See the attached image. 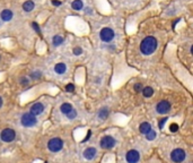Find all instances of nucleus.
Returning <instances> with one entry per match:
<instances>
[{
  "label": "nucleus",
  "instance_id": "f257e3e1",
  "mask_svg": "<svg viewBox=\"0 0 193 163\" xmlns=\"http://www.w3.org/2000/svg\"><path fill=\"white\" fill-rule=\"evenodd\" d=\"M157 45H158V43L154 36H147L140 43V51L145 55H149L156 51Z\"/></svg>",
  "mask_w": 193,
  "mask_h": 163
},
{
  "label": "nucleus",
  "instance_id": "f03ea898",
  "mask_svg": "<svg viewBox=\"0 0 193 163\" xmlns=\"http://www.w3.org/2000/svg\"><path fill=\"white\" fill-rule=\"evenodd\" d=\"M38 122V119H36V116L32 114L31 112H25L22 118H20V123L22 126H24L26 128H29V127H33L35 126Z\"/></svg>",
  "mask_w": 193,
  "mask_h": 163
},
{
  "label": "nucleus",
  "instance_id": "7ed1b4c3",
  "mask_svg": "<svg viewBox=\"0 0 193 163\" xmlns=\"http://www.w3.org/2000/svg\"><path fill=\"white\" fill-rule=\"evenodd\" d=\"M185 158H186V153H185L184 149H173L172 153H170V160L175 163L183 162V161L185 160Z\"/></svg>",
  "mask_w": 193,
  "mask_h": 163
},
{
  "label": "nucleus",
  "instance_id": "20e7f679",
  "mask_svg": "<svg viewBox=\"0 0 193 163\" xmlns=\"http://www.w3.org/2000/svg\"><path fill=\"white\" fill-rule=\"evenodd\" d=\"M62 147H63V142L60 138H52L48 143V149L53 153H57V152L61 151Z\"/></svg>",
  "mask_w": 193,
  "mask_h": 163
},
{
  "label": "nucleus",
  "instance_id": "39448f33",
  "mask_svg": "<svg viewBox=\"0 0 193 163\" xmlns=\"http://www.w3.org/2000/svg\"><path fill=\"white\" fill-rule=\"evenodd\" d=\"M114 31L110 27H104L103 29H101L100 32V38L103 42H111L114 39Z\"/></svg>",
  "mask_w": 193,
  "mask_h": 163
},
{
  "label": "nucleus",
  "instance_id": "423d86ee",
  "mask_svg": "<svg viewBox=\"0 0 193 163\" xmlns=\"http://www.w3.org/2000/svg\"><path fill=\"white\" fill-rule=\"evenodd\" d=\"M116 140L114 137H112V136H104L103 138L101 139V142H100V145H101V147L104 149H112V147H114V145H115Z\"/></svg>",
  "mask_w": 193,
  "mask_h": 163
},
{
  "label": "nucleus",
  "instance_id": "0eeeda50",
  "mask_svg": "<svg viewBox=\"0 0 193 163\" xmlns=\"http://www.w3.org/2000/svg\"><path fill=\"white\" fill-rule=\"evenodd\" d=\"M0 138H1L3 142H6V143H10V142H13L14 139L16 138V133H15L14 129L6 128V129H3V130L1 131Z\"/></svg>",
  "mask_w": 193,
  "mask_h": 163
},
{
  "label": "nucleus",
  "instance_id": "6e6552de",
  "mask_svg": "<svg viewBox=\"0 0 193 163\" xmlns=\"http://www.w3.org/2000/svg\"><path fill=\"white\" fill-rule=\"evenodd\" d=\"M156 111L160 114H166L170 111V103L166 100H163V101L158 102L157 105H156Z\"/></svg>",
  "mask_w": 193,
  "mask_h": 163
},
{
  "label": "nucleus",
  "instance_id": "1a4fd4ad",
  "mask_svg": "<svg viewBox=\"0 0 193 163\" xmlns=\"http://www.w3.org/2000/svg\"><path fill=\"white\" fill-rule=\"evenodd\" d=\"M140 159V154L136 149H130L125 154V160L128 163H137Z\"/></svg>",
  "mask_w": 193,
  "mask_h": 163
},
{
  "label": "nucleus",
  "instance_id": "9d476101",
  "mask_svg": "<svg viewBox=\"0 0 193 163\" xmlns=\"http://www.w3.org/2000/svg\"><path fill=\"white\" fill-rule=\"evenodd\" d=\"M34 116H40L44 112V105L41 103V102H36L34 103L32 107H31V111H29Z\"/></svg>",
  "mask_w": 193,
  "mask_h": 163
},
{
  "label": "nucleus",
  "instance_id": "9b49d317",
  "mask_svg": "<svg viewBox=\"0 0 193 163\" xmlns=\"http://www.w3.org/2000/svg\"><path fill=\"white\" fill-rule=\"evenodd\" d=\"M96 153H97V151L95 147H88V149H86L84 151V158L86 159V160H93L95 156H96Z\"/></svg>",
  "mask_w": 193,
  "mask_h": 163
},
{
  "label": "nucleus",
  "instance_id": "f8f14e48",
  "mask_svg": "<svg viewBox=\"0 0 193 163\" xmlns=\"http://www.w3.org/2000/svg\"><path fill=\"white\" fill-rule=\"evenodd\" d=\"M14 14L10 9H3L1 14H0V18L3 21V22H9L12 18H13Z\"/></svg>",
  "mask_w": 193,
  "mask_h": 163
},
{
  "label": "nucleus",
  "instance_id": "ddd939ff",
  "mask_svg": "<svg viewBox=\"0 0 193 163\" xmlns=\"http://www.w3.org/2000/svg\"><path fill=\"white\" fill-rule=\"evenodd\" d=\"M65 70H67V66H65V64H63V62H59V64H57V65L54 66V71H55L57 74H59V75L64 74Z\"/></svg>",
  "mask_w": 193,
  "mask_h": 163
},
{
  "label": "nucleus",
  "instance_id": "4468645a",
  "mask_svg": "<svg viewBox=\"0 0 193 163\" xmlns=\"http://www.w3.org/2000/svg\"><path fill=\"white\" fill-rule=\"evenodd\" d=\"M139 130H140V133L146 135L147 133H149L151 130V125L149 122H142L140 127H139Z\"/></svg>",
  "mask_w": 193,
  "mask_h": 163
},
{
  "label": "nucleus",
  "instance_id": "2eb2a0df",
  "mask_svg": "<svg viewBox=\"0 0 193 163\" xmlns=\"http://www.w3.org/2000/svg\"><path fill=\"white\" fill-rule=\"evenodd\" d=\"M34 7H35V3H34L32 0H27V1L24 2V5H23V9L25 10L26 13L32 12V10L34 9Z\"/></svg>",
  "mask_w": 193,
  "mask_h": 163
},
{
  "label": "nucleus",
  "instance_id": "dca6fc26",
  "mask_svg": "<svg viewBox=\"0 0 193 163\" xmlns=\"http://www.w3.org/2000/svg\"><path fill=\"white\" fill-rule=\"evenodd\" d=\"M72 109L74 108H72V105H71L70 103H63V104L60 107V111L63 113L64 116H67V114H68V113H69Z\"/></svg>",
  "mask_w": 193,
  "mask_h": 163
},
{
  "label": "nucleus",
  "instance_id": "f3484780",
  "mask_svg": "<svg viewBox=\"0 0 193 163\" xmlns=\"http://www.w3.org/2000/svg\"><path fill=\"white\" fill-rule=\"evenodd\" d=\"M141 92L145 97H150V96H153V94H154V88L150 87V86H147V87L142 88Z\"/></svg>",
  "mask_w": 193,
  "mask_h": 163
},
{
  "label": "nucleus",
  "instance_id": "a211bd4d",
  "mask_svg": "<svg viewBox=\"0 0 193 163\" xmlns=\"http://www.w3.org/2000/svg\"><path fill=\"white\" fill-rule=\"evenodd\" d=\"M71 7H72V9H75V10H81V9L84 8V3H83L81 0H75V1H72Z\"/></svg>",
  "mask_w": 193,
  "mask_h": 163
},
{
  "label": "nucleus",
  "instance_id": "6ab92c4d",
  "mask_svg": "<svg viewBox=\"0 0 193 163\" xmlns=\"http://www.w3.org/2000/svg\"><path fill=\"white\" fill-rule=\"evenodd\" d=\"M108 109L107 108H102L101 110H100V112H98V118L100 119H103V120H105V119H107V117H108Z\"/></svg>",
  "mask_w": 193,
  "mask_h": 163
},
{
  "label": "nucleus",
  "instance_id": "aec40b11",
  "mask_svg": "<svg viewBox=\"0 0 193 163\" xmlns=\"http://www.w3.org/2000/svg\"><path fill=\"white\" fill-rule=\"evenodd\" d=\"M52 43H53V45H55V47L61 45V44L63 43V38L60 36V35H54L53 39H52Z\"/></svg>",
  "mask_w": 193,
  "mask_h": 163
},
{
  "label": "nucleus",
  "instance_id": "412c9836",
  "mask_svg": "<svg viewBox=\"0 0 193 163\" xmlns=\"http://www.w3.org/2000/svg\"><path fill=\"white\" fill-rule=\"evenodd\" d=\"M41 77H42V73H41L40 70L33 71V73L31 74V78H32V79H40Z\"/></svg>",
  "mask_w": 193,
  "mask_h": 163
},
{
  "label": "nucleus",
  "instance_id": "4be33fe9",
  "mask_svg": "<svg viewBox=\"0 0 193 163\" xmlns=\"http://www.w3.org/2000/svg\"><path fill=\"white\" fill-rule=\"evenodd\" d=\"M146 138H147L148 140H154L155 138H156V131H154V130L151 129L149 133L146 134Z\"/></svg>",
  "mask_w": 193,
  "mask_h": 163
},
{
  "label": "nucleus",
  "instance_id": "5701e85b",
  "mask_svg": "<svg viewBox=\"0 0 193 163\" xmlns=\"http://www.w3.org/2000/svg\"><path fill=\"white\" fill-rule=\"evenodd\" d=\"M65 117H67L68 119L72 120V119H75V118L77 117V111H76L75 109H72V110H71V111H70V112H69V113H68V114H67Z\"/></svg>",
  "mask_w": 193,
  "mask_h": 163
},
{
  "label": "nucleus",
  "instance_id": "b1692460",
  "mask_svg": "<svg viewBox=\"0 0 193 163\" xmlns=\"http://www.w3.org/2000/svg\"><path fill=\"white\" fill-rule=\"evenodd\" d=\"M72 52H74L75 55H80V54L83 53V49H81L80 47H76V48L72 50Z\"/></svg>",
  "mask_w": 193,
  "mask_h": 163
},
{
  "label": "nucleus",
  "instance_id": "393cba45",
  "mask_svg": "<svg viewBox=\"0 0 193 163\" xmlns=\"http://www.w3.org/2000/svg\"><path fill=\"white\" fill-rule=\"evenodd\" d=\"M65 91L69 92V93L74 92V91H75V85H74V84H68V85L65 86Z\"/></svg>",
  "mask_w": 193,
  "mask_h": 163
},
{
  "label": "nucleus",
  "instance_id": "a878e982",
  "mask_svg": "<svg viewBox=\"0 0 193 163\" xmlns=\"http://www.w3.org/2000/svg\"><path fill=\"white\" fill-rule=\"evenodd\" d=\"M133 88H134V91H136L137 93H139V92H141L142 91V85L140 84V83H137V84H134Z\"/></svg>",
  "mask_w": 193,
  "mask_h": 163
},
{
  "label": "nucleus",
  "instance_id": "bb28decb",
  "mask_svg": "<svg viewBox=\"0 0 193 163\" xmlns=\"http://www.w3.org/2000/svg\"><path fill=\"white\" fill-rule=\"evenodd\" d=\"M169 130H170L172 133L177 131V130H179V126H177V123H172L170 127H169Z\"/></svg>",
  "mask_w": 193,
  "mask_h": 163
},
{
  "label": "nucleus",
  "instance_id": "cd10ccee",
  "mask_svg": "<svg viewBox=\"0 0 193 163\" xmlns=\"http://www.w3.org/2000/svg\"><path fill=\"white\" fill-rule=\"evenodd\" d=\"M32 26H33V28H34V31H35V32H38L39 34H41V29H40V26H39V24H38V23L33 22V23H32Z\"/></svg>",
  "mask_w": 193,
  "mask_h": 163
},
{
  "label": "nucleus",
  "instance_id": "c85d7f7f",
  "mask_svg": "<svg viewBox=\"0 0 193 163\" xmlns=\"http://www.w3.org/2000/svg\"><path fill=\"white\" fill-rule=\"evenodd\" d=\"M19 83H20V85H23V86H26V85H28V78H26V77H23V78H20L19 79Z\"/></svg>",
  "mask_w": 193,
  "mask_h": 163
},
{
  "label": "nucleus",
  "instance_id": "c756f323",
  "mask_svg": "<svg viewBox=\"0 0 193 163\" xmlns=\"http://www.w3.org/2000/svg\"><path fill=\"white\" fill-rule=\"evenodd\" d=\"M167 119H168V118H166V117H165V118H163V119L159 121V129H163V128H164V125L166 123Z\"/></svg>",
  "mask_w": 193,
  "mask_h": 163
},
{
  "label": "nucleus",
  "instance_id": "7c9ffc66",
  "mask_svg": "<svg viewBox=\"0 0 193 163\" xmlns=\"http://www.w3.org/2000/svg\"><path fill=\"white\" fill-rule=\"evenodd\" d=\"M52 5L53 6H61V1H59V0H52Z\"/></svg>",
  "mask_w": 193,
  "mask_h": 163
},
{
  "label": "nucleus",
  "instance_id": "2f4dec72",
  "mask_svg": "<svg viewBox=\"0 0 193 163\" xmlns=\"http://www.w3.org/2000/svg\"><path fill=\"white\" fill-rule=\"evenodd\" d=\"M90 136H91V131L88 130V133H87V136H86V138H84V140H83V143H85V142H87L88 139L90 138Z\"/></svg>",
  "mask_w": 193,
  "mask_h": 163
},
{
  "label": "nucleus",
  "instance_id": "473e14b6",
  "mask_svg": "<svg viewBox=\"0 0 193 163\" xmlns=\"http://www.w3.org/2000/svg\"><path fill=\"white\" fill-rule=\"evenodd\" d=\"M179 22H180V18H177V19H176V21H175V22L173 23V28H175V25H176V24H177Z\"/></svg>",
  "mask_w": 193,
  "mask_h": 163
},
{
  "label": "nucleus",
  "instance_id": "72a5a7b5",
  "mask_svg": "<svg viewBox=\"0 0 193 163\" xmlns=\"http://www.w3.org/2000/svg\"><path fill=\"white\" fill-rule=\"evenodd\" d=\"M2 107V99H1V96H0V108Z\"/></svg>",
  "mask_w": 193,
  "mask_h": 163
},
{
  "label": "nucleus",
  "instance_id": "f704fd0d",
  "mask_svg": "<svg viewBox=\"0 0 193 163\" xmlns=\"http://www.w3.org/2000/svg\"><path fill=\"white\" fill-rule=\"evenodd\" d=\"M0 59H1V55H0Z\"/></svg>",
  "mask_w": 193,
  "mask_h": 163
},
{
  "label": "nucleus",
  "instance_id": "c9c22d12",
  "mask_svg": "<svg viewBox=\"0 0 193 163\" xmlns=\"http://www.w3.org/2000/svg\"><path fill=\"white\" fill-rule=\"evenodd\" d=\"M44 163H48V162H44Z\"/></svg>",
  "mask_w": 193,
  "mask_h": 163
}]
</instances>
